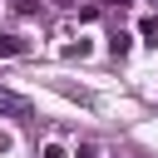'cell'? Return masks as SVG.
Returning <instances> with one entry per match:
<instances>
[{
  "label": "cell",
  "instance_id": "obj_1",
  "mask_svg": "<svg viewBox=\"0 0 158 158\" xmlns=\"http://www.w3.org/2000/svg\"><path fill=\"white\" fill-rule=\"evenodd\" d=\"M0 114H15V118H30V99H20V94L0 89Z\"/></svg>",
  "mask_w": 158,
  "mask_h": 158
},
{
  "label": "cell",
  "instance_id": "obj_2",
  "mask_svg": "<svg viewBox=\"0 0 158 158\" xmlns=\"http://www.w3.org/2000/svg\"><path fill=\"white\" fill-rule=\"evenodd\" d=\"M0 54L10 59V54H25V40L20 35H0Z\"/></svg>",
  "mask_w": 158,
  "mask_h": 158
},
{
  "label": "cell",
  "instance_id": "obj_3",
  "mask_svg": "<svg viewBox=\"0 0 158 158\" xmlns=\"http://www.w3.org/2000/svg\"><path fill=\"white\" fill-rule=\"evenodd\" d=\"M138 35H143V40H153V44H158V20H153V15H148V20H138Z\"/></svg>",
  "mask_w": 158,
  "mask_h": 158
},
{
  "label": "cell",
  "instance_id": "obj_4",
  "mask_svg": "<svg viewBox=\"0 0 158 158\" xmlns=\"http://www.w3.org/2000/svg\"><path fill=\"white\" fill-rule=\"evenodd\" d=\"M64 54H69V59H84V54H89V40H79V44H64Z\"/></svg>",
  "mask_w": 158,
  "mask_h": 158
},
{
  "label": "cell",
  "instance_id": "obj_5",
  "mask_svg": "<svg viewBox=\"0 0 158 158\" xmlns=\"http://www.w3.org/2000/svg\"><path fill=\"white\" fill-rule=\"evenodd\" d=\"M40 158H64V148H59V143H44V148H40Z\"/></svg>",
  "mask_w": 158,
  "mask_h": 158
},
{
  "label": "cell",
  "instance_id": "obj_6",
  "mask_svg": "<svg viewBox=\"0 0 158 158\" xmlns=\"http://www.w3.org/2000/svg\"><path fill=\"white\" fill-rule=\"evenodd\" d=\"M15 10H25V15H30V10H40V0H15Z\"/></svg>",
  "mask_w": 158,
  "mask_h": 158
},
{
  "label": "cell",
  "instance_id": "obj_7",
  "mask_svg": "<svg viewBox=\"0 0 158 158\" xmlns=\"http://www.w3.org/2000/svg\"><path fill=\"white\" fill-rule=\"evenodd\" d=\"M79 158H99V148H94V143H84V148H79Z\"/></svg>",
  "mask_w": 158,
  "mask_h": 158
},
{
  "label": "cell",
  "instance_id": "obj_8",
  "mask_svg": "<svg viewBox=\"0 0 158 158\" xmlns=\"http://www.w3.org/2000/svg\"><path fill=\"white\" fill-rule=\"evenodd\" d=\"M118 5H123V0H118Z\"/></svg>",
  "mask_w": 158,
  "mask_h": 158
}]
</instances>
